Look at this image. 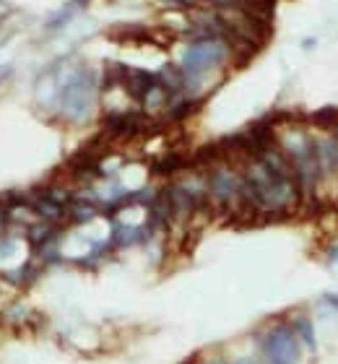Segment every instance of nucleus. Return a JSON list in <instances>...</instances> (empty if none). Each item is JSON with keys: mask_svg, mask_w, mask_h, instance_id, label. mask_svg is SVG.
<instances>
[{"mask_svg": "<svg viewBox=\"0 0 338 364\" xmlns=\"http://www.w3.org/2000/svg\"><path fill=\"white\" fill-rule=\"evenodd\" d=\"M289 322H292V328H294L296 338H299L307 356H317V354H320V341H317L315 320H312L307 312H294V315L289 318Z\"/></svg>", "mask_w": 338, "mask_h": 364, "instance_id": "39448f33", "label": "nucleus"}, {"mask_svg": "<svg viewBox=\"0 0 338 364\" xmlns=\"http://www.w3.org/2000/svg\"><path fill=\"white\" fill-rule=\"evenodd\" d=\"M75 6H78V3H73V6H65L63 11H60V13H55L53 19H50V21L44 24V26H47V29H60V26H65V24L71 21V16H73Z\"/></svg>", "mask_w": 338, "mask_h": 364, "instance_id": "1a4fd4ad", "label": "nucleus"}, {"mask_svg": "<svg viewBox=\"0 0 338 364\" xmlns=\"http://www.w3.org/2000/svg\"><path fill=\"white\" fill-rule=\"evenodd\" d=\"M310 125L315 130H323V133H330V130L338 128V107H320L310 115Z\"/></svg>", "mask_w": 338, "mask_h": 364, "instance_id": "6e6552de", "label": "nucleus"}, {"mask_svg": "<svg viewBox=\"0 0 338 364\" xmlns=\"http://www.w3.org/2000/svg\"><path fill=\"white\" fill-rule=\"evenodd\" d=\"M234 47L224 39H198L185 47L180 68L185 73V91H193L208 73L222 68L232 57Z\"/></svg>", "mask_w": 338, "mask_h": 364, "instance_id": "7ed1b4c3", "label": "nucleus"}, {"mask_svg": "<svg viewBox=\"0 0 338 364\" xmlns=\"http://www.w3.org/2000/svg\"><path fill=\"white\" fill-rule=\"evenodd\" d=\"M232 364H260L258 356H240V359H234Z\"/></svg>", "mask_w": 338, "mask_h": 364, "instance_id": "f8f14e48", "label": "nucleus"}, {"mask_svg": "<svg viewBox=\"0 0 338 364\" xmlns=\"http://www.w3.org/2000/svg\"><path fill=\"white\" fill-rule=\"evenodd\" d=\"M305 47L307 50H312V47H315V39H312V37H307L305 42H302V50H305Z\"/></svg>", "mask_w": 338, "mask_h": 364, "instance_id": "2eb2a0df", "label": "nucleus"}, {"mask_svg": "<svg viewBox=\"0 0 338 364\" xmlns=\"http://www.w3.org/2000/svg\"><path fill=\"white\" fill-rule=\"evenodd\" d=\"M193 170V159L188 154H180V151H169L164 156H159L154 164H151V174L157 177H172V174H182V172Z\"/></svg>", "mask_w": 338, "mask_h": 364, "instance_id": "423d86ee", "label": "nucleus"}, {"mask_svg": "<svg viewBox=\"0 0 338 364\" xmlns=\"http://www.w3.org/2000/svg\"><path fill=\"white\" fill-rule=\"evenodd\" d=\"M326 260L333 266V263H338V245H333L330 250H328V255H326Z\"/></svg>", "mask_w": 338, "mask_h": 364, "instance_id": "9b49d317", "label": "nucleus"}, {"mask_svg": "<svg viewBox=\"0 0 338 364\" xmlns=\"http://www.w3.org/2000/svg\"><path fill=\"white\" fill-rule=\"evenodd\" d=\"M320 302H323L328 310H330L338 318V291H326V294L320 297Z\"/></svg>", "mask_w": 338, "mask_h": 364, "instance_id": "9d476101", "label": "nucleus"}, {"mask_svg": "<svg viewBox=\"0 0 338 364\" xmlns=\"http://www.w3.org/2000/svg\"><path fill=\"white\" fill-rule=\"evenodd\" d=\"M11 73H13V65H0V81H3V78H8Z\"/></svg>", "mask_w": 338, "mask_h": 364, "instance_id": "ddd939ff", "label": "nucleus"}, {"mask_svg": "<svg viewBox=\"0 0 338 364\" xmlns=\"http://www.w3.org/2000/svg\"><path fill=\"white\" fill-rule=\"evenodd\" d=\"M73 3H78V6H84V3H89V0H73Z\"/></svg>", "mask_w": 338, "mask_h": 364, "instance_id": "dca6fc26", "label": "nucleus"}, {"mask_svg": "<svg viewBox=\"0 0 338 364\" xmlns=\"http://www.w3.org/2000/svg\"><path fill=\"white\" fill-rule=\"evenodd\" d=\"M255 356L260 359V364H302L307 354L296 338L289 318H278L258 333Z\"/></svg>", "mask_w": 338, "mask_h": 364, "instance_id": "f03ea898", "label": "nucleus"}, {"mask_svg": "<svg viewBox=\"0 0 338 364\" xmlns=\"http://www.w3.org/2000/svg\"><path fill=\"white\" fill-rule=\"evenodd\" d=\"M8 11H11V6H8L6 0H0V16H6Z\"/></svg>", "mask_w": 338, "mask_h": 364, "instance_id": "4468645a", "label": "nucleus"}, {"mask_svg": "<svg viewBox=\"0 0 338 364\" xmlns=\"http://www.w3.org/2000/svg\"><path fill=\"white\" fill-rule=\"evenodd\" d=\"M96 73L86 65H78L73 73L57 86V97H55V109L60 112V118L81 125L91 118L96 104Z\"/></svg>", "mask_w": 338, "mask_h": 364, "instance_id": "f257e3e1", "label": "nucleus"}, {"mask_svg": "<svg viewBox=\"0 0 338 364\" xmlns=\"http://www.w3.org/2000/svg\"><path fill=\"white\" fill-rule=\"evenodd\" d=\"M120 86H123L136 102L143 104V102L148 99V94L159 86V75L151 73V71H141V68H127Z\"/></svg>", "mask_w": 338, "mask_h": 364, "instance_id": "20e7f679", "label": "nucleus"}, {"mask_svg": "<svg viewBox=\"0 0 338 364\" xmlns=\"http://www.w3.org/2000/svg\"><path fill=\"white\" fill-rule=\"evenodd\" d=\"M42 266L44 263H39L37 257H32V260L21 263L16 271H6V273H3V279L8 281V284H13V286H21L24 289V286H29V284L37 281V276L42 273Z\"/></svg>", "mask_w": 338, "mask_h": 364, "instance_id": "0eeeda50", "label": "nucleus"}]
</instances>
